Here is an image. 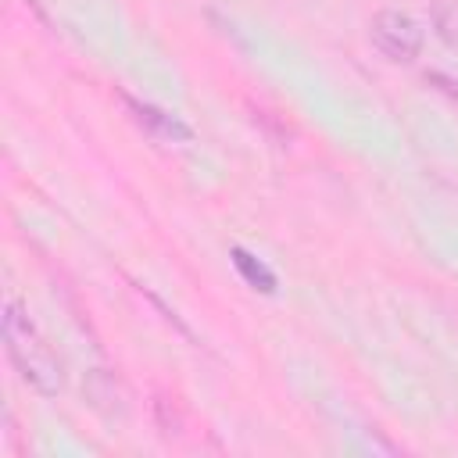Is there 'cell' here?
Listing matches in <instances>:
<instances>
[{"label": "cell", "mask_w": 458, "mask_h": 458, "mask_svg": "<svg viewBox=\"0 0 458 458\" xmlns=\"http://www.w3.org/2000/svg\"><path fill=\"white\" fill-rule=\"evenodd\" d=\"M433 29L444 43H458V0H437L433 4Z\"/></svg>", "instance_id": "5"}, {"label": "cell", "mask_w": 458, "mask_h": 458, "mask_svg": "<svg viewBox=\"0 0 458 458\" xmlns=\"http://www.w3.org/2000/svg\"><path fill=\"white\" fill-rule=\"evenodd\" d=\"M369 36H372V43L390 61H415L419 50H422V29H419V21L408 11H397V7L379 11L372 18V25H369Z\"/></svg>", "instance_id": "2"}, {"label": "cell", "mask_w": 458, "mask_h": 458, "mask_svg": "<svg viewBox=\"0 0 458 458\" xmlns=\"http://www.w3.org/2000/svg\"><path fill=\"white\" fill-rule=\"evenodd\" d=\"M233 265H236V272H240V279H243L247 286H254V290H261V293H272V290H276V272H272L265 261H258L250 250L233 247Z\"/></svg>", "instance_id": "4"}, {"label": "cell", "mask_w": 458, "mask_h": 458, "mask_svg": "<svg viewBox=\"0 0 458 458\" xmlns=\"http://www.w3.org/2000/svg\"><path fill=\"white\" fill-rule=\"evenodd\" d=\"M4 344H7L11 365L18 369V376L36 394H43V397L61 394V386H64L61 361L50 351V344L39 336V329L29 322L25 308L14 297H7V304H4Z\"/></svg>", "instance_id": "1"}, {"label": "cell", "mask_w": 458, "mask_h": 458, "mask_svg": "<svg viewBox=\"0 0 458 458\" xmlns=\"http://www.w3.org/2000/svg\"><path fill=\"white\" fill-rule=\"evenodd\" d=\"M125 104H129V111L136 114V122H140L143 129H150V132H157V136H165V140H190V129H186L182 122H175L172 114H165V111H157V107H150V104H140V100H132V97H125Z\"/></svg>", "instance_id": "3"}]
</instances>
